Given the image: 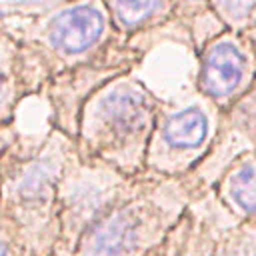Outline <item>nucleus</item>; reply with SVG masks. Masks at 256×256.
<instances>
[{
  "label": "nucleus",
  "mask_w": 256,
  "mask_h": 256,
  "mask_svg": "<svg viewBox=\"0 0 256 256\" xmlns=\"http://www.w3.org/2000/svg\"><path fill=\"white\" fill-rule=\"evenodd\" d=\"M116 32L128 40L140 32H150L174 20L172 0H104Z\"/></svg>",
  "instance_id": "obj_11"
},
{
  "label": "nucleus",
  "mask_w": 256,
  "mask_h": 256,
  "mask_svg": "<svg viewBox=\"0 0 256 256\" xmlns=\"http://www.w3.org/2000/svg\"><path fill=\"white\" fill-rule=\"evenodd\" d=\"M198 192L186 176L142 174L136 190L82 234L72 256H156Z\"/></svg>",
  "instance_id": "obj_4"
},
{
  "label": "nucleus",
  "mask_w": 256,
  "mask_h": 256,
  "mask_svg": "<svg viewBox=\"0 0 256 256\" xmlns=\"http://www.w3.org/2000/svg\"><path fill=\"white\" fill-rule=\"evenodd\" d=\"M198 60L196 90L226 110L256 82V36L220 28L202 42Z\"/></svg>",
  "instance_id": "obj_8"
},
{
  "label": "nucleus",
  "mask_w": 256,
  "mask_h": 256,
  "mask_svg": "<svg viewBox=\"0 0 256 256\" xmlns=\"http://www.w3.org/2000/svg\"><path fill=\"white\" fill-rule=\"evenodd\" d=\"M244 154H256V82L232 106L222 110L212 146L186 178L198 190H206L230 162Z\"/></svg>",
  "instance_id": "obj_9"
},
{
  "label": "nucleus",
  "mask_w": 256,
  "mask_h": 256,
  "mask_svg": "<svg viewBox=\"0 0 256 256\" xmlns=\"http://www.w3.org/2000/svg\"><path fill=\"white\" fill-rule=\"evenodd\" d=\"M140 178L126 176L98 158L80 156L74 144L56 184L58 240L52 256H72L82 234L126 200Z\"/></svg>",
  "instance_id": "obj_5"
},
{
  "label": "nucleus",
  "mask_w": 256,
  "mask_h": 256,
  "mask_svg": "<svg viewBox=\"0 0 256 256\" xmlns=\"http://www.w3.org/2000/svg\"><path fill=\"white\" fill-rule=\"evenodd\" d=\"M208 10L224 28L256 36V0H208Z\"/></svg>",
  "instance_id": "obj_13"
},
{
  "label": "nucleus",
  "mask_w": 256,
  "mask_h": 256,
  "mask_svg": "<svg viewBox=\"0 0 256 256\" xmlns=\"http://www.w3.org/2000/svg\"><path fill=\"white\" fill-rule=\"evenodd\" d=\"M174 2V20H180L188 26L190 36L200 18L210 14L208 0H172Z\"/></svg>",
  "instance_id": "obj_14"
},
{
  "label": "nucleus",
  "mask_w": 256,
  "mask_h": 256,
  "mask_svg": "<svg viewBox=\"0 0 256 256\" xmlns=\"http://www.w3.org/2000/svg\"><path fill=\"white\" fill-rule=\"evenodd\" d=\"M0 256H26L24 250L10 238L4 228H0Z\"/></svg>",
  "instance_id": "obj_15"
},
{
  "label": "nucleus",
  "mask_w": 256,
  "mask_h": 256,
  "mask_svg": "<svg viewBox=\"0 0 256 256\" xmlns=\"http://www.w3.org/2000/svg\"><path fill=\"white\" fill-rule=\"evenodd\" d=\"M210 190L234 216L256 220V154H244L230 162Z\"/></svg>",
  "instance_id": "obj_10"
},
{
  "label": "nucleus",
  "mask_w": 256,
  "mask_h": 256,
  "mask_svg": "<svg viewBox=\"0 0 256 256\" xmlns=\"http://www.w3.org/2000/svg\"><path fill=\"white\" fill-rule=\"evenodd\" d=\"M72 150L74 138L52 126L42 140L14 136L0 152V224L26 256H52L56 184Z\"/></svg>",
  "instance_id": "obj_1"
},
{
  "label": "nucleus",
  "mask_w": 256,
  "mask_h": 256,
  "mask_svg": "<svg viewBox=\"0 0 256 256\" xmlns=\"http://www.w3.org/2000/svg\"><path fill=\"white\" fill-rule=\"evenodd\" d=\"M222 110L196 88L176 100H160L146 146L144 174L186 176L212 146Z\"/></svg>",
  "instance_id": "obj_6"
},
{
  "label": "nucleus",
  "mask_w": 256,
  "mask_h": 256,
  "mask_svg": "<svg viewBox=\"0 0 256 256\" xmlns=\"http://www.w3.org/2000/svg\"><path fill=\"white\" fill-rule=\"evenodd\" d=\"M158 104L160 98L128 72L108 78L80 106L76 152L98 158L126 176H142Z\"/></svg>",
  "instance_id": "obj_2"
},
{
  "label": "nucleus",
  "mask_w": 256,
  "mask_h": 256,
  "mask_svg": "<svg viewBox=\"0 0 256 256\" xmlns=\"http://www.w3.org/2000/svg\"><path fill=\"white\" fill-rule=\"evenodd\" d=\"M156 256H256V220L234 216L210 188L200 190Z\"/></svg>",
  "instance_id": "obj_7"
},
{
  "label": "nucleus",
  "mask_w": 256,
  "mask_h": 256,
  "mask_svg": "<svg viewBox=\"0 0 256 256\" xmlns=\"http://www.w3.org/2000/svg\"><path fill=\"white\" fill-rule=\"evenodd\" d=\"M32 94L50 78L104 56L126 42L114 28L104 0H64L14 36Z\"/></svg>",
  "instance_id": "obj_3"
},
{
  "label": "nucleus",
  "mask_w": 256,
  "mask_h": 256,
  "mask_svg": "<svg viewBox=\"0 0 256 256\" xmlns=\"http://www.w3.org/2000/svg\"><path fill=\"white\" fill-rule=\"evenodd\" d=\"M30 94L18 40L10 32L0 30V128H10L16 106Z\"/></svg>",
  "instance_id": "obj_12"
},
{
  "label": "nucleus",
  "mask_w": 256,
  "mask_h": 256,
  "mask_svg": "<svg viewBox=\"0 0 256 256\" xmlns=\"http://www.w3.org/2000/svg\"><path fill=\"white\" fill-rule=\"evenodd\" d=\"M2 130H4V128H0V152H2V148L6 146V142L10 140V138H4V136H2ZM0 228H2V224H0Z\"/></svg>",
  "instance_id": "obj_16"
}]
</instances>
